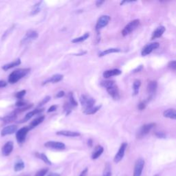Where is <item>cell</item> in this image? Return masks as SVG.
Here are the masks:
<instances>
[{
    "label": "cell",
    "instance_id": "obj_1",
    "mask_svg": "<svg viewBox=\"0 0 176 176\" xmlns=\"http://www.w3.org/2000/svg\"><path fill=\"white\" fill-rule=\"evenodd\" d=\"M30 72V68H23L17 69L10 73L8 77V83L10 84H15L21 78L26 77Z\"/></svg>",
    "mask_w": 176,
    "mask_h": 176
},
{
    "label": "cell",
    "instance_id": "obj_2",
    "mask_svg": "<svg viewBox=\"0 0 176 176\" xmlns=\"http://www.w3.org/2000/svg\"><path fill=\"white\" fill-rule=\"evenodd\" d=\"M95 102L96 101L94 99H93L92 97H90L88 95L83 94L80 97V103L83 111L94 107Z\"/></svg>",
    "mask_w": 176,
    "mask_h": 176
},
{
    "label": "cell",
    "instance_id": "obj_3",
    "mask_svg": "<svg viewBox=\"0 0 176 176\" xmlns=\"http://www.w3.org/2000/svg\"><path fill=\"white\" fill-rule=\"evenodd\" d=\"M38 32H36L35 30H28L26 35L24 36V37L22 38L21 41V44L25 45L27 44H29L30 42H32V41L35 40L38 38Z\"/></svg>",
    "mask_w": 176,
    "mask_h": 176
},
{
    "label": "cell",
    "instance_id": "obj_4",
    "mask_svg": "<svg viewBox=\"0 0 176 176\" xmlns=\"http://www.w3.org/2000/svg\"><path fill=\"white\" fill-rule=\"evenodd\" d=\"M140 24L139 19H134L131 21L130 23H129L124 28V29L122 31V35L123 36H127L136 30L138 28Z\"/></svg>",
    "mask_w": 176,
    "mask_h": 176
},
{
    "label": "cell",
    "instance_id": "obj_5",
    "mask_svg": "<svg viewBox=\"0 0 176 176\" xmlns=\"http://www.w3.org/2000/svg\"><path fill=\"white\" fill-rule=\"evenodd\" d=\"M156 125V123H149L144 125L141 127V128L139 129V131L137 133V138H141L144 137L145 136L147 135L151 131L152 129H153Z\"/></svg>",
    "mask_w": 176,
    "mask_h": 176
},
{
    "label": "cell",
    "instance_id": "obj_6",
    "mask_svg": "<svg viewBox=\"0 0 176 176\" xmlns=\"http://www.w3.org/2000/svg\"><path fill=\"white\" fill-rule=\"evenodd\" d=\"M29 131H30L29 127H24L17 131L16 139H17L18 143L21 144V143H23L25 141V140H26V136Z\"/></svg>",
    "mask_w": 176,
    "mask_h": 176
},
{
    "label": "cell",
    "instance_id": "obj_7",
    "mask_svg": "<svg viewBox=\"0 0 176 176\" xmlns=\"http://www.w3.org/2000/svg\"><path fill=\"white\" fill-rule=\"evenodd\" d=\"M110 21V17L108 15H103L99 17V19L97 21L96 25V30L99 32L100 30L109 24Z\"/></svg>",
    "mask_w": 176,
    "mask_h": 176
},
{
    "label": "cell",
    "instance_id": "obj_8",
    "mask_svg": "<svg viewBox=\"0 0 176 176\" xmlns=\"http://www.w3.org/2000/svg\"><path fill=\"white\" fill-rule=\"evenodd\" d=\"M44 146L47 148L55 150H63L66 149V145L64 143L56 141H48L45 143Z\"/></svg>",
    "mask_w": 176,
    "mask_h": 176
},
{
    "label": "cell",
    "instance_id": "obj_9",
    "mask_svg": "<svg viewBox=\"0 0 176 176\" xmlns=\"http://www.w3.org/2000/svg\"><path fill=\"white\" fill-rule=\"evenodd\" d=\"M145 166V161L142 158H139L136 162L134 171V176H141L143 168Z\"/></svg>",
    "mask_w": 176,
    "mask_h": 176
},
{
    "label": "cell",
    "instance_id": "obj_10",
    "mask_svg": "<svg viewBox=\"0 0 176 176\" xmlns=\"http://www.w3.org/2000/svg\"><path fill=\"white\" fill-rule=\"evenodd\" d=\"M127 143H126V142H123V144L121 145L119 150H118V152L116 153V155L114 157V161L115 162V163H119V162L123 158L125 151H126V149H127Z\"/></svg>",
    "mask_w": 176,
    "mask_h": 176
},
{
    "label": "cell",
    "instance_id": "obj_11",
    "mask_svg": "<svg viewBox=\"0 0 176 176\" xmlns=\"http://www.w3.org/2000/svg\"><path fill=\"white\" fill-rule=\"evenodd\" d=\"M159 46H160V44H159V43H157V42L152 43V44L147 45L142 50V55L147 56V55H149V54L151 52H152L154 50L158 48Z\"/></svg>",
    "mask_w": 176,
    "mask_h": 176
},
{
    "label": "cell",
    "instance_id": "obj_12",
    "mask_svg": "<svg viewBox=\"0 0 176 176\" xmlns=\"http://www.w3.org/2000/svg\"><path fill=\"white\" fill-rule=\"evenodd\" d=\"M106 89L107 92H108V94L112 96V98L113 99L118 100L120 99L119 90H118V86L116 85V83L114 84L112 86H110L109 88H107Z\"/></svg>",
    "mask_w": 176,
    "mask_h": 176
},
{
    "label": "cell",
    "instance_id": "obj_13",
    "mask_svg": "<svg viewBox=\"0 0 176 176\" xmlns=\"http://www.w3.org/2000/svg\"><path fill=\"white\" fill-rule=\"evenodd\" d=\"M14 148V145L12 141L7 142L6 144L3 146L2 149V155L4 156H8L12 153Z\"/></svg>",
    "mask_w": 176,
    "mask_h": 176
},
{
    "label": "cell",
    "instance_id": "obj_14",
    "mask_svg": "<svg viewBox=\"0 0 176 176\" xmlns=\"http://www.w3.org/2000/svg\"><path fill=\"white\" fill-rule=\"evenodd\" d=\"M63 78V76L62 74H55V75H53V76L50 77L49 78H48L47 80L44 81L42 85H45L48 83H59L61 81H62Z\"/></svg>",
    "mask_w": 176,
    "mask_h": 176
},
{
    "label": "cell",
    "instance_id": "obj_15",
    "mask_svg": "<svg viewBox=\"0 0 176 176\" xmlns=\"http://www.w3.org/2000/svg\"><path fill=\"white\" fill-rule=\"evenodd\" d=\"M17 131V127L16 125H9V126L5 127L2 129L1 131L2 136H6L7 135L13 134L14 133Z\"/></svg>",
    "mask_w": 176,
    "mask_h": 176
},
{
    "label": "cell",
    "instance_id": "obj_16",
    "mask_svg": "<svg viewBox=\"0 0 176 176\" xmlns=\"http://www.w3.org/2000/svg\"><path fill=\"white\" fill-rule=\"evenodd\" d=\"M56 134L58 136H66V137H78V136H81L80 133L77 131H67V130L59 131H57Z\"/></svg>",
    "mask_w": 176,
    "mask_h": 176
},
{
    "label": "cell",
    "instance_id": "obj_17",
    "mask_svg": "<svg viewBox=\"0 0 176 176\" xmlns=\"http://www.w3.org/2000/svg\"><path fill=\"white\" fill-rule=\"evenodd\" d=\"M157 88V83L156 81H150L148 85H147V92L150 95L149 99H151L152 97V95L154 94L156 92V89Z\"/></svg>",
    "mask_w": 176,
    "mask_h": 176
},
{
    "label": "cell",
    "instance_id": "obj_18",
    "mask_svg": "<svg viewBox=\"0 0 176 176\" xmlns=\"http://www.w3.org/2000/svg\"><path fill=\"white\" fill-rule=\"evenodd\" d=\"M44 108H43V109H35V110H33V111H31V112H28V113L26 115V116H25V117L23 118V119L21 120L20 123H24V122L28 121V120H30L32 117H33V116H35V115L38 114H39V113H41V112H44Z\"/></svg>",
    "mask_w": 176,
    "mask_h": 176
},
{
    "label": "cell",
    "instance_id": "obj_19",
    "mask_svg": "<svg viewBox=\"0 0 176 176\" xmlns=\"http://www.w3.org/2000/svg\"><path fill=\"white\" fill-rule=\"evenodd\" d=\"M121 70L118 69H114V70H107L104 72L103 73V77L105 78H109L114 76H118L121 74Z\"/></svg>",
    "mask_w": 176,
    "mask_h": 176
},
{
    "label": "cell",
    "instance_id": "obj_20",
    "mask_svg": "<svg viewBox=\"0 0 176 176\" xmlns=\"http://www.w3.org/2000/svg\"><path fill=\"white\" fill-rule=\"evenodd\" d=\"M44 119H45V116H39L37 118H36L35 119H34L30 123L29 127H29V129H30V130H31V129H32L35 128L36 127H37L39 125H40L41 123H42L43 121L44 120Z\"/></svg>",
    "mask_w": 176,
    "mask_h": 176
},
{
    "label": "cell",
    "instance_id": "obj_21",
    "mask_svg": "<svg viewBox=\"0 0 176 176\" xmlns=\"http://www.w3.org/2000/svg\"><path fill=\"white\" fill-rule=\"evenodd\" d=\"M165 30H166V28H165L164 26H160L157 28V29H156V30L153 32L152 36V40H153V39H155L160 37L161 36L163 35Z\"/></svg>",
    "mask_w": 176,
    "mask_h": 176
},
{
    "label": "cell",
    "instance_id": "obj_22",
    "mask_svg": "<svg viewBox=\"0 0 176 176\" xmlns=\"http://www.w3.org/2000/svg\"><path fill=\"white\" fill-rule=\"evenodd\" d=\"M20 64H21V60L19 59H18L11 63H7V64L4 65V66H2V69L4 71H7L10 69H11V68L19 66Z\"/></svg>",
    "mask_w": 176,
    "mask_h": 176
},
{
    "label": "cell",
    "instance_id": "obj_23",
    "mask_svg": "<svg viewBox=\"0 0 176 176\" xmlns=\"http://www.w3.org/2000/svg\"><path fill=\"white\" fill-rule=\"evenodd\" d=\"M103 151H104V149L103 147L100 146V145L97 146L94 152H93V153H92V158L93 160H96L97 158H99V157L101 156V154L103 153Z\"/></svg>",
    "mask_w": 176,
    "mask_h": 176
},
{
    "label": "cell",
    "instance_id": "obj_24",
    "mask_svg": "<svg viewBox=\"0 0 176 176\" xmlns=\"http://www.w3.org/2000/svg\"><path fill=\"white\" fill-rule=\"evenodd\" d=\"M163 115L164 117L168 118H171V119L176 120V109H168L165 110Z\"/></svg>",
    "mask_w": 176,
    "mask_h": 176
},
{
    "label": "cell",
    "instance_id": "obj_25",
    "mask_svg": "<svg viewBox=\"0 0 176 176\" xmlns=\"http://www.w3.org/2000/svg\"><path fill=\"white\" fill-rule=\"evenodd\" d=\"M16 119H17V114L15 112H13L11 114L8 115V116H6L1 118V120L5 123H12V122L15 121Z\"/></svg>",
    "mask_w": 176,
    "mask_h": 176
},
{
    "label": "cell",
    "instance_id": "obj_26",
    "mask_svg": "<svg viewBox=\"0 0 176 176\" xmlns=\"http://www.w3.org/2000/svg\"><path fill=\"white\" fill-rule=\"evenodd\" d=\"M120 51H121V50L120 49H118V48H109V49H107V50H104V51H103L101 52H100L99 56L100 57H101V56H105V55H109V54H111V53L120 52Z\"/></svg>",
    "mask_w": 176,
    "mask_h": 176
},
{
    "label": "cell",
    "instance_id": "obj_27",
    "mask_svg": "<svg viewBox=\"0 0 176 176\" xmlns=\"http://www.w3.org/2000/svg\"><path fill=\"white\" fill-rule=\"evenodd\" d=\"M42 8V2H39L37 3H36V4L34 6L32 10V12H31V15H37L39 12L41 11V10Z\"/></svg>",
    "mask_w": 176,
    "mask_h": 176
},
{
    "label": "cell",
    "instance_id": "obj_28",
    "mask_svg": "<svg viewBox=\"0 0 176 176\" xmlns=\"http://www.w3.org/2000/svg\"><path fill=\"white\" fill-rule=\"evenodd\" d=\"M25 167V164L24 162L21 160H19L16 162V163L14 166V170L15 171H22Z\"/></svg>",
    "mask_w": 176,
    "mask_h": 176
},
{
    "label": "cell",
    "instance_id": "obj_29",
    "mask_svg": "<svg viewBox=\"0 0 176 176\" xmlns=\"http://www.w3.org/2000/svg\"><path fill=\"white\" fill-rule=\"evenodd\" d=\"M100 107H101V105L94 106V107H91V108H89L88 109L84 110L83 111V113L85 114H87V115L94 114L95 113H96L100 109Z\"/></svg>",
    "mask_w": 176,
    "mask_h": 176
},
{
    "label": "cell",
    "instance_id": "obj_30",
    "mask_svg": "<svg viewBox=\"0 0 176 176\" xmlns=\"http://www.w3.org/2000/svg\"><path fill=\"white\" fill-rule=\"evenodd\" d=\"M89 37V32H86V33H85L83 35H82L81 37H77V38H75V39H72V42L74 43V44L83 42V41H85L86 39H87Z\"/></svg>",
    "mask_w": 176,
    "mask_h": 176
},
{
    "label": "cell",
    "instance_id": "obj_31",
    "mask_svg": "<svg viewBox=\"0 0 176 176\" xmlns=\"http://www.w3.org/2000/svg\"><path fill=\"white\" fill-rule=\"evenodd\" d=\"M141 85V81L140 80H136L133 85V89H134V95L136 96L138 94L140 87Z\"/></svg>",
    "mask_w": 176,
    "mask_h": 176
},
{
    "label": "cell",
    "instance_id": "obj_32",
    "mask_svg": "<svg viewBox=\"0 0 176 176\" xmlns=\"http://www.w3.org/2000/svg\"><path fill=\"white\" fill-rule=\"evenodd\" d=\"M36 155H37V157H39V159H41V160L44 161L45 164H49V165H51L52 164L51 162H50V160L48 159V157L46 156L44 153H37V154H36Z\"/></svg>",
    "mask_w": 176,
    "mask_h": 176
},
{
    "label": "cell",
    "instance_id": "obj_33",
    "mask_svg": "<svg viewBox=\"0 0 176 176\" xmlns=\"http://www.w3.org/2000/svg\"><path fill=\"white\" fill-rule=\"evenodd\" d=\"M15 24H13L11 26H10L8 30H7L6 31H5L4 33H3V35H2V41L3 40H5V39L8 37V36L12 33V32L14 30V29H15Z\"/></svg>",
    "mask_w": 176,
    "mask_h": 176
},
{
    "label": "cell",
    "instance_id": "obj_34",
    "mask_svg": "<svg viewBox=\"0 0 176 176\" xmlns=\"http://www.w3.org/2000/svg\"><path fill=\"white\" fill-rule=\"evenodd\" d=\"M102 176H112V170L109 164H107Z\"/></svg>",
    "mask_w": 176,
    "mask_h": 176
},
{
    "label": "cell",
    "instance_id": "obj_35",
    "mask_svg": "<svg viewBox=\"0 0 176 176\" xmlns=\"http://www.w3.org/2000/svg\"><path fill=\"white\" fill-rule=\"evenodd\" d=\"M68 96H69V103L71 104V105L72 107H77L78 105V103L75 100L74 95L72 92H70L69 94H68Z\"/></svg>",
    "mask_w": 176,
    "mask_h": 176
},
{
    "label": "cell",
    "instance_id": "obj_36",
    "mask_svg": "<svg viewBox=\"0 0 176 176\" xmlns=\"http://www.w3.org/2000/svg\"><path fill=\"white\" fill-rule=\"evenodd\" d=\"M115 83H115L114 81H110V80H109V81H102V82H101V83H100V85H101L103 86V87L107 89V88L110 87V86L113 85L115 84Z\"/></svg>",
    "mask_w": 176,
    "mask_h": 176
},
{
    "label": "cell",
    "instance_id": "obj_37",
    "mask_svg": "<svg viewBox=\"0 0 176 176\" xmlns=\"http://www.w3.org/2000/svg\"><path fill=\"white\" fill-rule=\"evenodd\" d=\"M26 90H21L20 92H18L16 93L15 97L19 100H21V99H22L24 98V96L26 95Z\"/></svg>",
    "mask_w": 176,
    "mask_h": 176
},
{
    "label": "cell",
    "instance_id": "obj_38",
    "mask_svg": "<svg viewBox=\"0 0 176 176\" xmlns=\"http://www.w3.org/2000/svg\"><path fill=\"white\" fill-rule=\"evenodd\" d=\"M48 168H42V169L39 170L37 173H36L34 176H45L46 175V173H48Z\"/></svg>",
    "mask_w": 176,
    "mask_h": 176
},
{
    "label": "cell",
    "instance_id": "obj_39",
    "mask_svg": "<svg viewBox=\"0 0 176 176\" xmlns=\"http://www.w3.org/2000/svg\"><path fill=\"white\" fill-rule=\"evenodd\" d=\"M50 96H45V98L44 99H42L41 101L39 103V105L38 107H41L42 105H45V104L47 103L48 102H49V100H50Z\"/></svg>",
    "mask_w": 176,
    "mask_h": 176
},
{
    "label": "cell",
    "instance_id": "obj_40",
    "mask_svg": "<svg viewBox=\"0 0 176 176\" xmlns=\"http://www.w3.org/2000/svg\"><path fill=\"white\" fill-rule=\"evenodd\" d=\"M168 67L169 69L176 71V61H172L168 64Z\"/></svg>",
    "mask_w": 176,
    "mask_h": 176
},
{
    "label": "cell",
    "instance_id": "obj_41",
    "mask_svg": "<svg viewBox=\"0 0 176 176\" xmlns=\"http://www.w3.org/2000/svg\"><path fill=\"white\" fill-rule=\"evenodd\" d=\"M155 135L159 138H165V137H166V134L163 131H156L155 133Z\"/></svg>",
    "mask_w": 176,
    "mask_h": 176
},
{
    "label": "cell",
    "instance_id": "obj_42",
    "mask_svg": "<svg viewBox=\"0 0 176 176\" xmlns=\"http://www.w3.org/2000/svg\"><path fill=\"white\" fill-rule=\"evenodd\" d=\"M16 106H17V107H24V106H26V105H27V104H26V103L25 102V101H24V100H18V101L16 103V105H15Z\"/></svg>",
    "mask_w": 176,
    "mask_h": 176
},
{
    "label": "cell",
    "instance_id": "obj_43",
    "mask_svg": "<svg viewBox=\"0 0 176 176\" xmlns=\"http://www.w3.org/2000/svg\"><path fill=\"white\" fill-rule=\"evenodd\" d=\"M145 107H146V102H141L138 105V109L140 110L145 109Z\"/></svg>",
    "mask_w": 176,
    "mask_h": 176
},
{
    "label": "cell",
    "instance_id": "obj_44",
    "mask_svg": "<svg viewBox=\"0 0 176 176\" xmlns=\"http://www.w3.org/2000/svg\"><path fill=\"white\" fill-rule=\"evenodd\" d=\"M57 108V106L56 105H52L51 107H50L48 110V112L50 113V112H55V111L56 110Z\"/></svg>",
    "mask_w": 176,
    "mask_h": 176
},
{
    "label": "cell",
    "instance_id": "obj_45",
    "mask_svg": "<svg viewBox=\"0 0 176 176\" xmlns=\"http://www.w3.org/2000/svg\"><path fill=\"white\" fill-rule=\"evenodd\" d=\"M64 95H65V92L63 91H60L57 93L56 97V98H61V97L64 96Z\"/></svg>",
    "mask_w": 176,
    "mask_h": 176
},
{
    "label": "cell",
    "instance_id": "obj_46",
    "mask_svg": "<svg viewBox=\"0 0 176 176\" xmlns=\"http://www.w3.org/2000/svg\"><path fill=\"white\" fill-rule=\"evenodd\" d=\"M7 85V83L4 81H0V88H5Z\"/></svg>",
    "mask_w": 176,
    "mask_h": 176
},
{
    "label": "cell",
    "instance_id": "obj_47",
    "mask_svg": "<svg viewBox=\"0 0 176 176\" xmlns=\"http://www.w3.org/2000/svg\"><path fill=\"white\" fill-rule=\"evenodd\" d=\"M88 171V168H85V169L81 172V173L80 174V175H79V176H86V175H87Z\"/></svg>",
    "mask_w": 176,
    "mask_h": 176
},
{
    "label": "cell",
    "instance_id": "obj_48",
    "mask_svg": "<svg viewBox=\"0 0 176 176\" xmlns=\"http://www.w3.org/2000/svg\"><path fill=\"white\" fill-rule=\"evenodd\" d=\"M105 2L104 1H100V0H99V1H97L96 2V5L98 6V7H99V6H102V4L103 3Z\"/></svg>",
    "mask_w": 176,
    "mask_h": 176
},
{
    "label": "cell",
    "instance_id": "obj_49",
    "mask_svg": "<svg viewBox=\"0 0 176 176\" xmlns=\"http://www.w3.org/2000/svg\"><path fill=\"white\" fill-rule=\"evenodd\" d=\"M142 69V66H140L138 67H137L136 70H134V72H138L141 71Z\"/></svg>",
    "mask_w": 176,
    "mask_h": 176
},
{
    "label": "cell",
    "instance_id": "obj_50",
    "mask_svg": "<svg viewBox=\"0 0 176 176\" xmlns=\"http://www.w3.org/2000/svg\"><path fill=\"white\" fill-rule=\"evenodd\" d=\"M48 176H60V175L57 173H50Z\"/></svg>",
    "mask_w": 176,
    "mask_h": 176
},
{
    "label": "cell",
    "instance_id": "obj_51",
    "mask_svg": "<svg viewBox=\"0 0 176 176\" xmlns=\"http://www.w3.org/2000/svg\"><path fill=\"white\" fill-rule=\"evenodd\" d=\"M88 145H89V147H92V140H90V139H89V141H88Z\"/></svg>",
    "mask_w": 176,
    "mask_h": 176
},
{
    "label": "cell",
    "instance_id": "obj_52",
    "mask_svg": "<svg viewBox=\"0 0 176 176\" xmlns=\"http://www.w3.org/2000/svg\"><path fill=\"white\" fill-rule=\"evenodd\" d=\"M155 176H159V175H156Z\"/></svg>",
    "mask_w": 176,
    "mask_h": 176
}]
</instances>
